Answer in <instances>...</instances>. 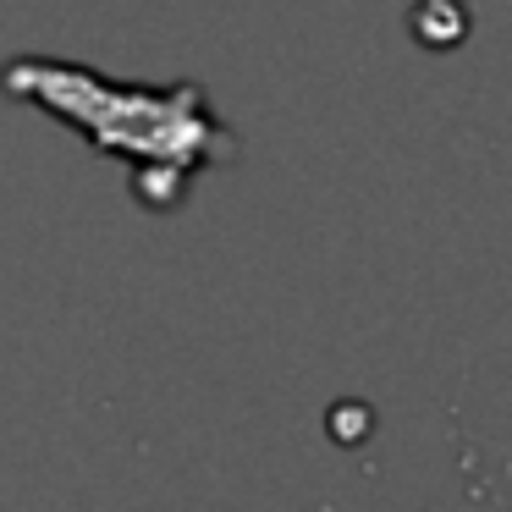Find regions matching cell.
I'll return each mask as SVG.
<instances>
[{
	"mask_svg": "<svg viewBox=\"0 0 512 512\" xmlns=\"http://www.w3.org/2000/svg\"><path fill=\"white\" fill-rule=\"evenodd\" d=\"M0 94L67 122L89 138L94 155H111L133 171L144 210H177L188 177L232 160V127L210 111L204 83H111L78 61L12 56L0 67Z\"/></svg>",
	"mask_w": 512,
	"mask_h": 512,
	"instance_id": "6da1fadb",
	"label": "cell"
},
{
	"mask_svg": "<svg viewBox=\"0 0 512 512\" xmlns=\"http://www.w3.org/2000/svg\"><path fill=\"white\" fill-rule=\"evenodd\" d=\"M413 39L430 50H452L457 39L468 34V12H463V0H419L413 6Z\"/></svg>",
	"mask_w": 512,
	"mask_h": 512,
	"instance_id": "7a4b0ae2",
	"label": "cell"
}]
</instances>
